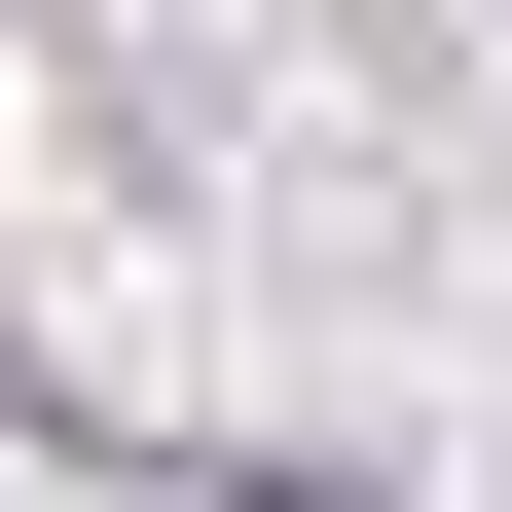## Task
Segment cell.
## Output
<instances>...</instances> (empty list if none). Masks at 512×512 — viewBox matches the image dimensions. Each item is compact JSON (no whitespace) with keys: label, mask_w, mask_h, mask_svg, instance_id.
<instances>
[]
</instances>
